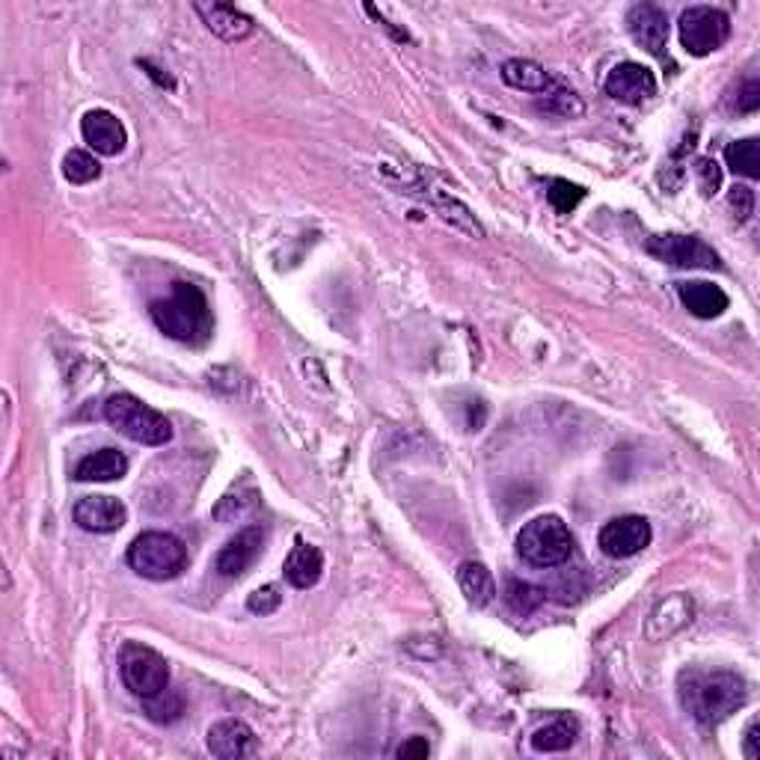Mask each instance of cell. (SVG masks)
<instances>
[{
	"instance_id": "10",
	"label": "cell",
	"mask_w": 760,
	"mask_h": 760,
	"mask_svg": "<svg viewBox=\"0 0 760 760\" xmlns=\"http://www.w3.org/2000/svg\"><path fill=\"white\" fill-rule=\"evenodd\" d=\"M264 550V529L262 526H245L238 529L229 541H226L215 556V571L226 579H238L256 565V558L262 556Z\"/></svg>"
},
{
	"instance_id": "16",
	"label": "cell",
	"mask_w": 760,
	"mask_h": 760,
	"mask_svg": "<svg viewBox=\"0 0 760 760\" xmlns=\"http://www.w3.org/2000/svg\"><path fill=\"white\" fill-rule=\"evenodd\" d=\"M75 523L84 532L110 535L128 523V508L113 497H84L75 506Z\"/></svg>"
},
{
	"instance_id": "27",
	"label": "cell",
	"mask_w": 760,
	"mask_h": 760,
	"mask_svg": "<svg viewBox=\"0 0 760 760\" xmlns=\"http://www.w3.org/2000/svg\"><path fill=\"white\" fill-rule=\"evenodd\" d=\"M585 199V187L567 182V178H553L546 187V203L556 208L558 215H571L576 205Z\"/></svg>"
},
{
	"instance_id": "7",
	"label": "cell",
	"mask_w": 760,
	"mask_h": 760,
	"mask_svg": "<svg viewBox=\"0 0 760 760\" xmlns=\"http://www.w3.org/2000/svg\"><path fill=\"white\" fill-rule=\"evenodd\" d=\"M677 28H681L683 51L693 54V57H707L713 51H719L731 36L728 12L716 10V7H690V10H683Z\"/></svg>"
},
{
	"instance_id": "21",
	"label": "cell",
	"mask_w": 760,
	"mask_h": 760,
	"mask_svg": "<svg viewBox=\"0 0 760 760\" xmlns=\"http://www.w3.org/2000/svg\"><path fill=\"white\" fill-rule=\"evenodd\" d=\"M128 473V458L119 448H98L78 460L75 478L78 481H119Z\"/></svg>"
},
{
	"instance_id": "28",
	"label": "cell",
	"mask_w": 760,
	"mask_h": 760,
	"mask_svg": "<svg viewBox=\"0 0 760 760\" xmlns=\"http://www.w3.org/2000/svg\"><path fill=\"white\" fill-rule=\"evenodd\" d=\"M544 101H541V110L546 113H556V117L576 119L585 113L583 98L576 96L574 89H556V93H544Z\"/></svg>"
},
{
	"instance_id": "30",
	"label": "cell",
	"mask_w": 760,
	"mask_h": 760,
	"mask_svg": "<svg viewBox=\"0 0 760 760\" xmlns=\"http://www.w3.org/2000/svg\"><path fill=\"white\" fill-rule=\"evenodd\" d=\"M283 606V595H280V585H262L256 588L253 595L247 597V609L253 615H273Z\"/></svg>"
},
{
	"instance_id": "24",
	"label": "cell",
	"mask_w": 760,
	"mask_h": 760,
	"mask_svg": "<svg viewBox=\"0 0 760 760\" xmlns=\"http://www.w3.org/2000/svg\"><path fill=\"white\" fill-rule=\"evenodd\" d=\"M725 161L731 166L734 173L742 178H760V143L754 137H746V140H734L725 149Z\"/></svg>"
},
{
	"instance_id": "14",
	"label": "cell",
	"mask_w": 760,
	"mask_h": 760,
	"mask_svg": "<svg viewBox=\"0 0 760 760\" xmlns=\"http://www.w3.org/2000/svg\"><path fill=\"white\" fill-rule=\"evenodd\" d=\"M80 134L87 140V146L96 155L117 158L128 143V131L122 126V119L110 110H89L80 119Z\"/></svg>"
},
{
	"instance_id": "31",
	"label": "cell",
	"mask_w": 760,
	"mask_h": 760,
	"mask_svg": "<svg viewBox=\"0 0 760 760\" xmlns=\"http://www.w3.org/2000/svg\"><path fill=\"white\" fill-rule=\"evenodd\" d=\"M728 205H731L734 220H737V224H749L751 215H754V191H751V187H746V185L731 187V194H728Z\"/></svg>"
},
{
	"instance_id": "11",
	"label": "cell",
	"mask_w": 760,
	"mask_h": 760,
	"mask_svg": "<svg viewBox=\"0 0 760 760\" xmlns=\"http://www.w3.org/2000/svg\"><path fill=\"white\" fill-rule=\"evenodd\" d=\"M606 96L621 101V105H642L648 98L656 96V78L653 72L642 63H633V59H625L618 66L609 68V75L604 80Z\"/></svg>"
},
{
	"instance_id": "8",
	"label": "cell",
	"mask_w": 760,
	"mask_h": 760,
	"mask_svg": "<svg viewBox=\"0 0 760 760\" xmlns=\"http://www.w3.org/2000/svg\"><path fill=\"white\" fill-rule=\"evenodd\" d=\"M644 253L686 271H721L719 253L695 235H651L644 241Z\"/></svg>"
},
{
	"instance_id": "19",
	"label": "cell",
	"mask_w": 760,
	"mask_h": 760,
	"mask_svg": "<svg viewBox=\"0 0 760 760\" xmlns=\"http://www.w3.org/2000/svg\"><path fill=\"white\" fill-rule=\"evenodd\" d=\"M677 297L681 303L695 315V318H719L728 310V294L721 292L719 285L704 283V280H693V283H677Z\"/></svg>"
},
{
	"instance_id": "6",
	"label": "cell",
	"mask_w": 760,
	"mask_h": 760,
	"mask_svg": "<svg viewBox=\"0 0 760 760\" xmlns=\"http://www.w3.org/2000/svg\"><path fill=\"white\" fill-rule=\"evenodd\" d=\"M119 674L122 683L131 695H137L140 702L155 698L164 690H170V663L164 656L140 642H126L119 651Z\"/></svg>"
},
{
	"instance_id": "12",
	"label": "cell",
	"mask_w": 760,
	"mask_h": 760,
	"mask_svg": "<svg viewBox=\"0 0 760 760\" xmlns=\"http://www.w3.org/2000/svg\"><path fill=\"white\" fill-rule=\"evenodd\" d=\"M695 618V604L693 597L686 591H672L665 595L663 600H656V606L648 615L644 621V639L648 642H665L683 630V627L693 625Z\"/></svg>"
},
{
	"instance_id": "32",
	"label": "cell",
	"mask_w": 760,
	"mask_h": 760,
	"mask_svg": "<svg viewBox=\"0 0 760 760\" xmlns=\"http://www.w3.org/2000/svg\"><path fill=\"white\" fill-rule=\"evenodd\" d=\"M695 176H698V185H702L704 196H713L721 187V170L710 158H702V161L695 164Z\"/></svg>"
},
{
	"instance_id": "26",
	"label": "cell",
	"mask_w": 760,
	"mask_h": 760,
	"mask_svg": "<svg viewBox=\"0 0 760 760\" xmlns=\"http://www.w3.org/2000/svg\"><path fill=\"white\" fill-rule=\"evenodd\" d=\"M143 713H146L152 721H158V725H170V721L182 719V713H185V698L178 693H173V690H164V693L155 695V698H146V702H143Z\"/></svg>"
},
{
	"instance_id": "13",
	"label": "cell",
	"mask_w": 760,
	"mask_h": 760,
	"mask_svg": "<svg viewBox=\"0 0 760 760\" xmlns=\"http://www.w3.org/2000/svg\"><path fill=\"white\" fill-rule=\"evenodd\" d=\"M627 30L648 54L665 59L669 48V15L656 3H636L627 12Z\"/></svg>"
},
{
	"instance_id": "3",
	"label": "cell",
	"mask_w": 760,
	"mask_h": 760,
	"mask_svg": "<svg viewBox=\"0 0 760 760\" xmlns=\"http://www.w3.org/2000/svg\"><path fill=\"white\" fill-rule=\"evenodd\" d=\"M126 562L137 576L152 579V583H166V579L185 574L187 546L182 538L170 535V532H143L128 546Z\"/></svg>"
},
{
	"instance_id": "18",
	"label": "cell",
	"mask_w": 760,
	"mask_h": 760,
	"mask_svg": "<svg viewBox=\"0 0 760 760\" xmlns=\"http://www.w3.org/2000/svg\"><path fill=\"white\" fill-rule=\"evenodd\" d=\"M324 574V553L318 550V546L313 544H297L289 553V558H285L283 565V576L285 583L292 585V588H301V591H310V588H315L318 585V579H322Z\"/></svg>"
},
{
	"instance_id": "15",
	"label": "cell",
	"mask_w": 760,
	"mask_h": 760,
	"mask_svg": "<svg viewBox=\"0 0 760 760\" xmlns=\"http://www.w3.org/2000/svg\"><path fill=\"white\" fill-rule=\"evenodd\" d=\"M196 15L205 21V28L211 30L215 36L226 42H241L253 33V19L241 12L232 3H220V0H199L194 3Z\"/></svg>"
},
{
	"instance_id": "9",
	"label": "cell",
	"mask_w": 760,
	"mask_h": 760,
	"mask_svg": "<svg viewBox=\"0 0 760 760\" xmlns=\"http://www.w3.org/2000/svg\"><path fill=\"white\" fill-rule=\"evenodd\" d=\"M653 529L651 523L639 514H625L609 520L600 535H597V546L600 553L609 558H630L636 553H642L644 546H651Z\"/></svg>"
},
{
	"instance_id": "34",
	"label": "cell",
	"mask_w": 760,
	"mask_h": 760,
	"mask_svg": "<svg viewBox=\"0 0 760 760\" xmlns=\"http://www.w3.org/2000/svg\"><path fill=\"white\" fill-rule=\"evenodd\" d=\"M431 754V746L425 737H410L408 742H401L399 749H395V758H404V760H422L428 758Z\"/></svg>"
},
{
	"instance_id": "4",
	"label": "cell",
	"mask_w": 760,
	"mask_h": 760,
	"mask_svg": "<svg viewBox=\"0 0 760 760\" xmlns=\"http://www.w3.org/2000/svg\"><path fill=\"white\" fill-rule=\"evenodd\" d=\"M105 420L113 428L128 437L131 443L140 446H166L173 439V425L164 413L155 408H149L146 401H140L137 395L119 392L105 404Z\"/></svg>"
},
{
	"instance_id": "17",
	"label": "cell",
	"mask_w": 760,
	"mask_h": 760,
	"mask_svg": "<svg viewBox=\"0 0 760 760\" xmlns=\"http://www.w3.org/2000/svg\"><path fill=\"white\" fill-rule=\"evenodd\" d=\"M253 728L241 719H220L208 728V737H205V746L215 758L235 760L247 758L253 751Z\"/></svg>"
},
{
	"instance_id": "23",
	"label": "cell",
	"mask_w": 760,
	"mask_h": 760,
	"mask_svg": "<svg viewBox=\"0 0 760 760\" xmlns=\"http://www.w3.org/2000/svg\"><path fill=\"white\" fill-rule=\"evenodd\" d=\"M576 737H579V721L574 716H558L532 734V749L541 751V754L567 751L576 742Z\"/></svg>"
},
{
	"instance_id": "25",
	"label": "cell",
	"mask_w": 760,
	"mask_h": 760,
	"mask_svg": "<svg viewBox=\"0 0 760 760\" xmlns=\"http://www.w3.org/2000/svg\"><path fill=\"white\" fill-rule=\"evenodd\" d=\"M63 176L72 185H89L101 176V164L96 161V155H89L84 149H72L63 158Z\"/></svg>"
},
{
	"instance_id": "1",
	"label": "cell",
	"mask_w": 760,
	"mask_h": 760,
	"mask_svg": "<svg viewBox=\"0 0 760 760\" xmlns=\"http://www.w3.org/2000/svg\"><path fill=\"white\" fill-rule=\"evenodd\" d=\"M677 695L683 710L704 728H713L749 702V686L734 672H683Z\"/></svg>"
},
{
	"instance_id": "2",
	"label": "cell",
	"mask_w": 760,
	"mask_h": 760,
	"mask_svg": "<svg viewBox=\"0 0 760 760\" xmlns=\"http://www.w3.org/2000/svg\"><path fill=\"white\" fill-rule=\"evenodd\" d=\"M152 322L164 336L182 341V345H205L215 333V318H211V306L205 301L199 285L194 283H173L170 297H158L149 306Z\"/></svg>"
},
{
	"instance_id": "35",
	"label": "cell",
	"mask_w": 760,
	"mask_h": 760,
	"mask_svg": "<svg viewBox=\"0 0 760 760\" xmlns=\"http://www.w3.org/2000/svg\"><path fill=\"white\" fill-rule=\"evenodd\" d=\"M742 754L749 760H760V721L751 719L746 725V737H742Z\"/></svg>"
},
{
	"instance_id": "29",
	"label": "cell",
	"mask_w": 760,
	"mask_h": 760,
	"mask_svg": "<svg viewBox=\"0 0 760 760\" xmlns=\"http://www.w3.org/2000/svg\"><path fill=\"white\" fill-rule=\"evenodd\" d=\"M506 600L511 606H514L517 612H532L538 604H544V591L541 588H535V585L529 583H520V579H511L506 588Z\"/></svg>"
},
{
	"instance_id": "20",
	"label": "cell",
	"mask_w": 760,
	"mask_h": 760,
	"mask_svg": "<svg viewBox=\"0 0 760 760\" xmlns=\"http://www.w3.org/2000/svg\"><path fill=\"white\" fill-rule=\"evenodd\" d=\"M502 80H506L508 87L520 89V93H538V96L550 93L553 84H556L553 75H550L541 63L523 57L506 59V63H502Z\"/></svg>"
},
{
	"instance_id": "5",
	"label": "cell",
	"mask_w": 760,
	"mask_h": 760,
	"mask_svg": "<svg viewBox=\"0 0 760 760\" xmlns=\"http://www.w3.org/2000/svg\"><path fill=\"white\" fill-rule=\"evenodd\" d=\"M517 553L532 567H562L574 553V535L562 517L541 514L520 529Z\"/></svg>"
},
{
	"instance_id": "33",
	"label": "cell",
	"mask_w": 760,
	"mask_h": 760,
	"mask_svg": "<svg viewBox=\"0 0 760 760\" xmlns=\"http://www.w3.org/2000/svg\"><path fill=\"white\" fill-rule=\"evenodd\" d=\"M760 108V84L758 80H746L740 89H737V110L740 113H754Z\"/></svg>"
},
{
	"instance_id": "22",
	"label": "cell",
	"mask_w": 760,
	"mask_h": 760,
	"mask_svg": "<svg viewBox=\"0 0 760 760\" xmlns=\"http://www.w3.org/2000/svg\"><path fill=\"white\" fill-rule=\"evenodd\" d=\"M458 585L467 597V604L476 606V609H485L497 597V579L481 562H464L458 567Z\"/></svg>"
}]
</instances>
